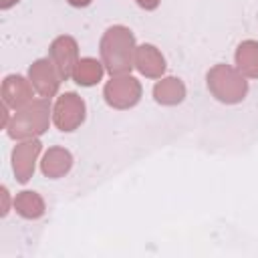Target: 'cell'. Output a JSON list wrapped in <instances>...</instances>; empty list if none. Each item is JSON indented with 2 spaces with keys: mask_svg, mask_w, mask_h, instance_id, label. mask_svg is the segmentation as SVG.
<instances>
[{
  "mask_svg": "<svg viewBox=\"0 0 258 258\" xmlns=\"http://www.w3.org/2000/svg\"><path fill=\"white\" fill-rule=\"evenodd\" d=\"M101 62L111 77L129 75L135 67V36L127 26H111L101 36Z\"/></svg>",
  "mask_w": 258,
  "mask_h": 258,
  "instance_id": "6da1fadb",
  "label": "cell"
},
{
  "mask_svg": "<svg viewBox=\"0 0 258 258\" xmlns=\"http://www.w3.org/2000/svg\"><path fill=\"white\" fill-rule=\"evenodd\" d=\"M50 117H52V109H50L48 97L32 99L26 105H22L20 109H16L6 131L12 139H20V141L36 139L48 129Z\"/></svg>",
  "mask_w": 258,
  "mask_h": 258,
  "instance_id": "7a4b0ae2",
  "label": "cell"
},
{
  "mask_svg": "<svg viewBox=\"0 0 258 258\" xmlns=\"http://www.w3.org/2000/svg\"><path fill=\"white\" fill-rule=\"evenodd\" d=\"M206 81H208L210 93L220 103H226V105H236V103L244 101V97L248 93L246 77L230 64H214L208 71Z\"/></svg>",
  "mask_w": 258,
  "mask_h": 258,
  "instance_id": "3957f363",
  "label": "cell"
},
{
  "mask_svg": "<svg viewBox=\"0 0 258 258\" xmlns=\"http://www.w3.org/2000/svg\"><path fill=\"white\" fill-rule=\"evenodd\" d=\"M103 97L109 107L113 109H131L141 99V83L131 75H117L107 81L103 89Z\"/></svg>",
  "mask_w": 258,
  "mask_h": 258,
  "instance_id": "277c9868",
  "label": "cell"
},
{
  "mask_svg": "<svg viewBox=\"0 0 258 258\" xmlns=\"http://www.w3.org/2000/svg\"><path fill=\"white\" fill-rule=\"evenodd\" d=\"M85 113H87L85 101L77 93H64L56 99V103L52 107V123L60 131L71 133L83 125Z\"/></svg>",
  "mask_w": 258,
  "mask_h": 258,
  "instance_id": "5b68a950",
  "label": "cell"
},
{
  "mask_svg": "<svg viewBox=\"0 0 258 258\" xmlns=\"http://www.w3.org/2000/svg\"><path fill=\"white\" fill-rule=\"evenodd\" d=\"M48 58L54 62L62 81L71 79L75 69H77V62H79V44H77V40L69 34L56 36L48 46Z\"/></svg>",
  "mask_w": 258,
  "mask_h": 258,
  "instance_id": "8992f818",
  "label": "cell"
},
{
  "mask_svg": "<svg viewBox=\"0 0 258 258\" xmlns=\"http://www.w3.org/2000/svg\"><path fill=\"white\" fill-rule=\"evenodd\" d=\"M28 81L32 83L34 91L40 97H54L58 93V87L62 83L54 62L50 58H38L28 69Z\"/></svg>",
  "mask_w": 258,
  "mask_h": 258,
  "instance_id": "52a82bcc",
  "label": "cell"
},
{
  "mask_svg": "<svg viewBox=\"0 0 258 258\" xmlns=\"http://www.w3.org/2000/svg\"><path fill=\"white\" fill-rule=\"evenodd\" d=\"M40 149H42V143L38 139H24L12 149V169L20 183H26L32 177Z\"/></svg>",
  "mask_w": 258,
  "mask_h": 258,
  "instance_id": "ba28073f",
  "label": "cell"
},
{
  "mask_svg": "<svg viewBox=\"0 0 258 258\" xmlns=\"http://www.w3.org/2000/svg\"><path fill=\"white\" fill-rule=\"evenodd\" d=\"M32 83L22 75H8L2 81V103L10 109H20L28 101H32Z\"/></svg>",
  "mask_w": 258,
  "mask_h": 258,
  "instance_id": "9c48e42d",
  "label": "cell"
},
{
  "mask_svg": "<svg viewBox=\"0 0 258 258\" xmlns=\"http://www.w3.org/2000/svg\"><path fill=\"white\" fill-rule=\"evenodd\" d=\"M135 69L149 79H161L165 73V58L153 44H141L135 50Z\"/></svg>",
  "mask_w": 258,
  "mask_h": 258,
  "instance_id": "30bf717a",
  "label": "cell"
},
{
  "mask_svg": "<svg viewBox=\"0 0 258 258\" xmlns=\"http://www.w3.org/2000/svg\"><path fill=\"white\" fill-rule=\"evenodd\" d=\"M71 167H73V155H71V151H67L64 147H50V149L44 153L42 161H40L42 173H44L46 177H52V179L62 177L64 173H69Z\"/></svg>",
  "mask_w": 258,
  "mask_h": 258,
  "instance_id": "8fae6325",
  "label": "cell"
},
{
  "mask_svg": "<svg viewBox=\"0 0 258 258\" xmlns=\"http://www.w3.org/2000/svg\"><path fill=\"white\" fill-rule=\"evenodd\" d=\"M153 97L159 105H167V107L179 105L185 99V85L177 77H165L155 83Z\"/></svg>",
  "mask_w": 258,
  "mask_h": 258,
  "instance_id": "7c38bea8",
  "label": "cell"
},
{
  "mask_svg": "<svg viewBox=\"0 0 258 258\" xmlns=\"http://www.w3.org/2000/svg\"><path fill=\"white\" fill-rule=\"evenodd\" d=\"M236 69L248 77H258V40H244L236 48Z\"/></svg>",
  "mask_w": 258,
  "mask_h": 258,
  "instance_id": "4fadbf2b",
  "label": "cell"
},
{
  "mask_svg": "<svg viewBox=\"0 0 258 258\" xmlns=\"http://www.w3.org/2000/svg\"><path fill=\"white\" fill-rule=\"evenodd\" d=\"M14 210L20 218L24 220H36L44 214V200L30 189H24L20 194H16L14 198Z\"/></svg>",
  "mask_w": 258,
  "mask_h": 258,
  "instance_id": "5bb4252c",
  "label": "cell"
},
{
  "mask_svg": "<svg viewBox=\"0 0 258 258\" xmlns=\"http://www.w3.org/2000/svg\"><path fill=\"white\" fill-rule=\"evenodd\" d=\"M103 73H105V67L97 58H91V56L79 58L77 69L73 73V81L81 87H93L103 79Z\"/></svg>",
  "mask_w": 258,
  "mask_h": 258,
  "instance_id": "9a60e30c",
  "label": "cell"
},
{
  "mask_svg": "<svg viewBox=\"0 0 258 258\" xmlns=\"http://www.w3.org/2000/svg\"><path fill=\"white\" fill-rule=\"evenodd\" d=\"M143 10H155L157 6H159V2L161 0H135Z\"/></svg>",
  "mask_w": 258,
  "mask_h": 258,
  "instance_id": "2e32d148",
  "label": "cell"
},
{
  "mask_svg": "<svg viewBox=\"0 0 258 258\" xmlns=\"http://www.w3.org/2000/svg\"><path fill=\"white\" fill-rule=\"evenodd\" d=\"M8 214V189L2 187V216Z\"/></svg>",
  "mask_w": 258,
  "mask_h": 258,
  "instance_id": "e0dca14e",
  "label": "cell"
},
{
  "mask_svg": "<svg viewBox=\"0 0 258 258\" xmlns=\"http://www.w3.org/2000/svg\"><path fill=\"white\" fill-rule=\"evenodd\" d=\"M71 6H75V8H85V6H89L93 0H67Z\"/></svg>",
  "mask_w": 258,
  "mask_h": 258,
  "instance_id": "ac0fdd59",
  "label": "cell"
},
{
  "mask_svg": "<svg viewBox=\"0 0 258 258\" xmlns=\"http://www.w3.org/2000/svg\"><path fill=\"white\" fill-rule=\"evenodd\" d=\"M16 2H18V0H0V8H2V10H8V8H12Z\"/></svg>",
  "mask_w": 258,
  "mask_h": 258,
  "instance_id": "d6986e66",
  "label": "cell"
}]
</instances>
